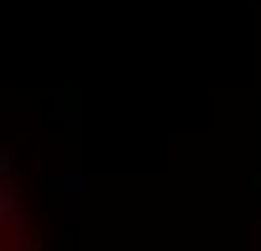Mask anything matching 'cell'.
Wrapping results in <instances>:
<instances>
[{
	"label": "cell",
	"mask_w": 261,
	"mask_h": 251,
	"mask_svg": "<svg viewBox=\"0 0 261 251\" xmlns=\"http://www.w3.org/2000/svg\"><path fill=\"white\" fill-rule=\"evenodd\" d=\"M6 251H32L27 230H16V199H6V241H0Z\"/></svg>",
	"instance_id": "6da1fadb"
}]
</instances>
